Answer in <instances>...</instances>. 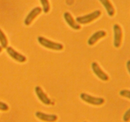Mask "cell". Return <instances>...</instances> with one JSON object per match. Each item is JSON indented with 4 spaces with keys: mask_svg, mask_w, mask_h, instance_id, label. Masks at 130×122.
<instances>
[{
    "mask_svg": "<svg viewBox=\"0 0 130 122\" xmlns=\"http://www.w3.org/2000/svg\"><path fill=\"white\" fill-rule=\"evenodd\" d=\"M8 109L9 107L6 103L0 101V110L3 111H8Z\"/></svg>",
    "mask_w": 130,
    "mask_h": 122,
    "instance_id": "cell-17",
    "label": "cell"
},
{
    "mask_svg": "<svg viewBox=\"0 0 130 122\" xmlns=\"http://www.w3.org/2000/svg\"><path fill=\"white\" fill-rule=\"evenodd\" d=\"M102 12L100 10H95L91 13L83 15V16L77 17L76 19V21L79 24H86L96 20L101 15Z\"/></svg>",
    "mask_w": 130,
    "mask_h": 122,
    "instance_id": "cell-2",
    "label": "cell"
},
{
    "mask_svg": "<svg viewBox=\"0 0 130 122\" xmlns=\"http://www.w3.org/2000/svg\"><path fill=\"white\" fill-rule=\"evenodd\" d=\"M126 67L127 69H128V72L130 74V60H128L126 62Z\"/></svg>",
    "mask_w": 130,
    "mask_h": 122,
    "instance_id": "cell-18",
    "label": "cell"
},
{
    "mask_svg": "<svg viewBox=\"0 0 130 122\" xmlns=\"http://www.w3.org/2000/svg\"><path fill=\"white\" fill-rule=\"evenodd\" d=\"M35 92L37 96H38V99L42 102V103H43L45 105H50L52 104V100L51 99L47 96L46 94L43 92V90H42L41 88L39 86H36L35 88Z\"/></svg>",
    "mask_w": 130,
    "mask_h": 122,
    "instance_id": "cell-8",
    "label": "cell"
},
{
    "mask_svg": "<svg viewBox=\"0 0 130 122\" xmlns=\"http://www.w3.org/2000/svg\"><path fill=\"white\" fill-rule=\"evenodd\" d=\"M80 98L83 101H85V102L94 105H101L105 102V100L103 98L91 96V95H88V94H86V93L81 94Z\"/></svg>",
    "mask_w": 130,
    "mask_h": 122,
    "instance_id": "cell-3",
    "label": "cell"
},
{
    "mask_svg": "<svg viewBox=\"0 0 130 122\" xmlns=\"http://www.w3.org/2000/svg\"><path fill=\"white\" fill-rule=\"evenodd\" d=\"M106 10L108 15L110 17H113L115 14V9L110 0H99Z\"/></svg>",
    "mask_w": 130,
    "mask_h": 122,
    "instance_id": "cell-12",
    "label": "cell"
},
{
    "mask_svg": "<svg viewBox=\"0 0 130 122\" xmlns=\"http://www.w3.org/2000/svg\"><path fill=\"white\" fill-rule=\"evenodd\" d=\"M42 10H43V9L41 7H39V6H37V7H35L34 8H33L28 13V15L25 17V20H24V24H25V25H30L32 22L33 20H34V19H36L42 12Z\"/></svg>",
    "mask_w": 130,
    "mask_h": 122,
    "instance_id": "cell-7",
    "label": "cell"
},
{
    "mask_svg": "<svg viewBox=\"0 0 130 122\" xmlns=\"http://www.w3.org/2000/svg\"><path fill=\"white\" fill-rule=\"evenodd\" d=\"M63 18H64L65 20L67 23V24L71 28L75 29V30H79V29H81V26L76 23V22L75 21L74 18L72 17V16L70 13L65 12L63 13Z\"/></svg>",
    "mask_w": 130,
    "mask_h": 122,
    "instance_id": "cell-11",
    "label": "cell"
},
{
    "mask_svg": "<svg viewBox=\"0 0 130 122\" xmlns=\"http://www.w3.org/2000/svg\"><path fill=\"white\" fill-rule=\"evenodd\" d=\"M0 43L2 48H6V47H8L7 38L1 29H0Z\"/></svg>",
    "mask_w": 130,
    "mask_h": 122,
    "instance_id": "cell-13",
    "label": "cell"
},
{
    "mask_svg": "<svg viewBox=\"0 0 130 122\" xmlns=\"http://www.w3.org/2000/svg\"><path fill=\"white\" fill-rule=\"evenodd\" d=\"M120 95L124 97L128 98V99H130V90H121L119 92Z\"/></svg>",
    "mask_w": 130,
    "mask_h": 122,
    "instance_id": "cell-15",
    "label": "cell"
},
{
    "mask_svg": "<svg viewBox=\"0 0 130 122\" xmlns=\"http://www.w3.org/2000/svg\"><path fill=\"white\" fill-rule=\"evenodd\" d=\"M40 2L43 6V11L45 13H47L50 9L49 1H48V0H40Z\"/></svg>",
    "mask_w": 130,
    "mask_h": 122,
    "instance_id": "cell-14",
    "label": "cell"
},
{
    "mask_svg": "<svg viewBox=\"0 0 130 122\" xmlns=\"http://www.w3.org/2000/svg\"><path fill=\"white\" fill-rule=\"evenodd\" d=\"M83 122H87V121H83Z\"/></svg>",
    "mask_w": 130,
    "mask_h": 122,
    "instance_id": "cell-20",
    "label": "cell"
},
{
    "mask_svg": "<svg viewBox=\"0 0 130 122\" xmlns=\"http://www.w3.org/2000/svg\"><path fill=\"white\" fill-rule=\"evenodd\" d=\"M2 50H3V48L1 47V46H0V53H1V51H2Z\"/></svg>",
    "mask_w": 130,
    "mask_h": 122,
    "instance_id": "cell-19",
    "label": "cell"
},
{
    "mask_svg": "<svg viewBox=\"0 0 130 122\" xmlns=\"http://www.w3.org/2000/svg\"><path fill=\"white\" fill-rule=\"evenodd\" d=\"M123 119L124 122H128L130 120V108L125 112L123 115Z\"/></svg>",
    "mask_w": 130,
    "mask_h": 122,
    "instance_id": "cell-16",
    "label": "cell"
},
{
    "mask_svg": "<svg viewBox=\"0 0 130 122\" xmlns=\"http://www.w3.org/2000/svg\"><path fill=\"white\" fill-rule=\"evenodd\" d=\"M6 49V52H7L8 54L13 59L16 60L17 62L23 63V62H25V61L27 60V58L25 57V56L23 55L22 54L17 52L15 50H14L13 48H12V47H7Z\"/></svg>",
    "mask_w": 130,
    "mask_h": 122,
    "instance_id": "cell-6",
    "label": "cell"
},
{
    "mask_svg": "<svg viewBox=\"0 0 130 122\" xmlns=\"http://www.w3.org/2000/svg\"><path fill=\"white\" fill-rule=\"evenodd\" d=\"M107 33L104 30H98L96 33H95L94 34H93L91 35V36L88 40V44L90 46H93V44H95L101 38H104V37L106 36Z\"/></svg>",
    "mask_w": 130,
    "mask_h": 122,
    "instance_id": "cell-10",
    "label": "cell"
},
{
    "mask_svg": "<svg viewBox=\"0 0 130 122\" xmlns=\"http://www.w3.org/2000/svg\"><path fill=\"white\" fill-rule=\"evenodd\" d=\"M36 116L40 120L46 122H55L58 119V116L56 114H46L41 111H37L35 114Z\"/></svg>",
    "mask_w": 130,
    "mask_h": 122,
    "instance_id": "cell-9",
    "label": "cell"
},
{
    "mask_svg": "<svg viewBox=\"0 0 130 122\" xmlns=\"http://www.w3.org/2000/svg\"><path fill=\"white\" fill-rule=\"evenodd\" d=\"M114 29V46L116 48H119L121 44L123 31L120 25L116 24L113 27Z\"/></svg>",
    "mask_w": 130,
    "mask_h": 122,
    "instance_id": "cell-4",
    "label": "cell"
},
{
    "mask_svg": "<svg viewBox=\"0 0 130 122\" xmlns=\"http://www.w3.org/2000/svg\"><path fill=\"white\" fill-rule=\"evenodd\" d=\"M91 68H92V70L94 73H95V74L99 79H100V80L104 81H106L109 80V76L100 68V67L98 64L97 62H92V64H91Z\"/></svg>",
    "mask_w": 130,
    "mask_h": 122,
    "instance_id": "cell-5",
    "label": "cell"
},
{
    "mask_svg": "<svg viewBox=\"0 0 130 122\" xmlns=\"http://www.w3.org/2000/svg\"><path fill=\"white\" fill-rule=\"evenodd\" d=\"M38 41L41 45L45 47V48H48V49L53 50L60 51L63 50V44H61V43L53 42L43 36L38 37Z\"/></svg>",
    "mask_w": 130,
    "mask_h": 122,
    "instance_id": "cell-1",
    "label": "cell"
}]
</instances>
